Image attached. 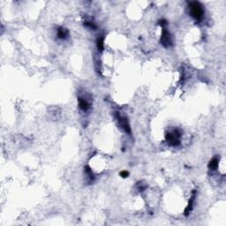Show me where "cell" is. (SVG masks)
Segmentation results:
<instances>
[{"mask_svg":"<svg viewBox=\"0 0 226 226\" xmlns=\"http://www.w3.org/2000/svg\"><path fill=\"white\" fill-rule=\"evenodd\" d=\"M68 35H69V31L65 28L60 27V28H57V37L59 39H65Z\"/></svg>","mask_w":226,"mask_h":226,"instance_id":"6","label":"cell"},{"mask_svg":"<svg viewBox=\"0 0 226 226\" xmlns=\"http://www.w3.org/2000/svg\"><path fill=\"white\" fill-rule=\"evenodd\" d=\"M180 138H181V133L179 129H174L172 132L166 133V135H165L166 141L172 147H177L180 145Z\"/></svg>","mask_w":226,"mask_h":226,"instance_id":"2","label":"cell"},{"mask_svg":"<svg viewBox=\"0 0 226 226\" xmlns=\"http://www.w3.org/2000/svg\"><path fill=\"white\" fill-rule=\"evenodd\" d=\"M96 47L98 50L102 51L104 50V37L103 36H99L96 39Z\"/></svg>","mask_w":226,"mask_h":226,"instance_id":"9","label":"cell"},{"mask_svg":"<svg viewBox=\"0 0 226 226\" xmlns=\"http://www.w3.org/2000/svg\"><path fill=\"white\" fill-rule=\"evenodd\" d=\"M84 25L87 28H91V29H96V28H97L96 24L94 23V21H91V20H87L86 22L84 23Z\"/></svg>","mask_w":226,"mask_h":226,"instance_id":"10","label":"cell"},{"mask_svg":"<svg viewBox=\"0 0 226 226\" xmlns=\"http://www.w3.org/2000/svg\"><path fill=\"white\" fill-rule=\"evenodd\" d=\"M188 7H189L190 15L192 16L195 20L200 21L202 19L204 10H203L202 5L200 2H189Z\"/></svg>","mask_w":226,"mask_h":226,"instance_id":"1","label":"cell"},{"mask_svg":"<svg viewBox=\"0 0 226 226\" xmlns=\"http://www.w3.org/2000/svg\"><path fill=\"white\" fill-rule=\"evenodd\" d=\"M195 195H196V192H195V190H194V192H193V195H192V197H191V200L189 201V203H188L187 209H186V210H185V215H186V216H188V215H189V213H190V212L192 211V209H193L194 202H195Z\"/></svg>","mask_w":226,"mask_h":226,"instance_id":"7","label":"cell"},{"mask_svg":"<svg viewBox=\"0 0 226 226\" xmlns=\"http://www.w3.org/2000/svg\"><path fill=\"white\" fill-rule=\"evenodd\" d=\"M219 165V160L217 157H214L210 160V162L209 163V169L212 170V171H215L218 168Z\"/></svg>","mask_w":226,"mask_h":226,"instance_id":"8","label":"cell"},{"mask_svg":"<svg viewBox=\"0 0 226 226\" xmlns=\"http://www.w3.org/2000/svg\"><path fill=\"white\" fill-rule=\"evenodd\" d=\"M119 175H120L123 179H125V178H128L129 172H127V171H122V172L119 173Z\"/></svg>","mask_w":226,"mask_h":226,"instance_id":"11","label":"cell"},{"mask_svg":"<svg viewBox=\"0 0 226 226\" xmlns=\"http://www.w3.org/2000/svg\"><path fill=\"white\" fill-rule=\"evenodd\" d=\"M78 102H79V107H80V109H81V110L87 111V109H89V108H90V104H89V102L87 101L85 98H83V97H79Z\"/></svg>","mask_w":226,"mask_h":226,"instance_id":"5","label":"cell"},{"mask_svg":"<svg viewBox=\"0 0 226 226\" xmlns=\"http://www.w3.org/2000/svg\"><path fill=\"white\" fill-rule=\"evenodd\" d=\"M162 35L160 39V43L165 48L172 46V39L171 34L166 29V28H162Z\"/></svg>","mask_w":226,"mask_h":226,"instance_id":"3","label":"cell"},{"mask_svg":"<svg viewBox=\"0 0 226 226\" xmlns=\"http://www.w3.org/2000/svg\"><path fill=\"white\" fill-rule=\"evenodd\" d=\"M117 119H118L119 125H120V126L124 129V131H125V133H131V127H130L129 123H128V121H127V118L117 115Z\"/></svg>","mask_w":226,"mask_h":226,"instance_id":"4","label":"cell"}]
</instances>
